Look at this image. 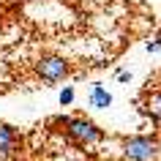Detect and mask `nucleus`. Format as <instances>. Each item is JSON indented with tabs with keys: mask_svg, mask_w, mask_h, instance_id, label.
Wrapping results in <instances>:
<instances>
[{
	"mask_svg": "<svg viewBox=\"0 0 161 161\" xmlns=\"http://www.w3.org/2000/svg\"><path fill=\"white\" fill-rule=\"evenodd\" d=\"M118 79L120 82H128V79H131V71H118Z\"/></svg>",
	"mask_w": 161,
	"mask_h": 161,
	"instance_id": "obj_9",
	"label": "nucleus"
},
{
	"mask_svg": "<svg viewBox=\"0 0 161 161\" xmlns=\"http://www.w3.org/2000/svg\"><path fill=\"white\" fill-rule=\"evenodd\" d=\"M123 156L128 161H156L158 156V142L150 136H131L123 142Z\"/></svg>",
	"mask_w": 161,
	"mask_h": 161,
	"instance_id": "obj_2",
	"label": "nucleus"
},
{
	"mask_svg": "<svg viewBox=\"0 0 161 161\" xmlns=\"http://www.w3.org/2000/svg\"><path fill=\"white\" fill-rule=\"evenodd\" d=\"M147 112H150L153 120H161V93H153L147 98Z\"/></svg>",
	"mask_w": 161,
	"mask_h": 161,
	"instance_id": "obj_6",
	"label": "nucleus"
},
{
	"mask_svg": "<svg viewBox=\"0 0 161 161\" xmlns=\"http://www.w3.org/2000/svg\"><path fill=\"white\" fill-rule=\"evenodd\" d=\"M87 98H90V107H96V109H107V107H112V93L104 85H93Z\"/></svg>",
	"mask_w": 161,
	"mask_h": 161,
	"instance_id": "obj_5",
	"label": "nucleus"
},
{
	"mask_svg": "<svg viewBox=\"0 0 161 161\" xmlns=\"http://www.w3.org/2000/svg\"><path fill=\"white\" fill-rule=\"evenodd\" d=\"M36 74L41 76L44 82H60L68 74V63L60 55H41L36 60Z\"/></svg>",
	"mask_w": 161,
	"mask_h": 161,
	"instance_id": "obj_3",
	"label": "nucleus"
},
{
	"mask_svg": "<svg viewBox=\"0 0 161 161\" xmlns=\"http://www.w3.org/2000/svg\"><path fill=\"white\" fill-rule=\"evenodd\" d=\"M145 52H161V38H156V41H147V44H145Z\"/></svg>",
	"mask_w": 161,
	"mask_h": 161,
	"instance_id": "obj_8",
	"label": "nucleus"
},
{
	"mask_svg": "<svg viewBox=\"0 0 161 161\" xmlns=\"http://www.w3.org/2000/svg\"><path fill=\"white\" fill-rule=\"evenodd\" d=\"M71 101H74V87H63L60 90V107H68Z\"/></svg>",
	"mask_w": 161,
	"mask_h": 161,
	"instance_id": "obj_7",
	"label": "nucleus"
},
{
	"mask_svg": "<svg viewBox=\"0 0 161 161\" xmlns=\"http://www.w3.org/2000/svg\"><path fill=\"white\" fill-rule=\"evenodd\" d=\"M63 126H66V136L76 145H96L104 139V131L87 118H63Z\"/></svg>",
	"mask_w": 161,
	"mask_h": 161,
	"instance_id": "obj_1",
	"label": "nucleus"
},
{
	"mask_svg": "<svg viewBox=\"0 0 161 161\" xmlns=\"http://www.w3.org/2000/svg\"><path fill=\"white\" fill-rule=\"evenodd\" d=\"M19 147H22V139H19L17 128L8 126V123H0V161L17 156Z\"/></svg>",
	"mask_w": 161,
	"mask_h": 161,
	"instance_id": "obj_4",
	"label": "nucleus"
}]
</instances>
